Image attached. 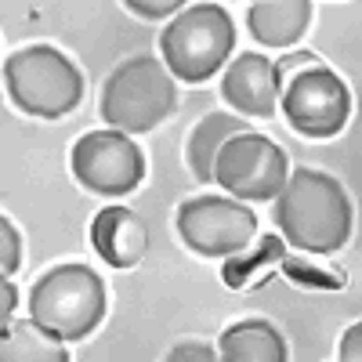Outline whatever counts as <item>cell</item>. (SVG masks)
I'll return each instance as SVG.
<instances>
[{"label":"cell","instance_id":"cell-23","mask_svg":"<svg viewBox=\"0 0 362 362\" xmlns=\"http://www.w3.org/2000/svg\"><path fill=\"white\" fill-rule=\"evenodd\" d=\"M15 308H18V290L11 286V276H4V272H0V322L11 319Z\"/></svg>","mask_w":362,"mask_h":362},{"label":"cell","instance_id":"cell-19","mask_svg":"<svg viewBox=\"0 0 362 362\" xmlns=\"http://www.w3.org/2000/svg\"><path fill=\"white\" fill-rule=\"evenodd\" d=\"M124 4H127V11H134L138 18L156 22V18H170V15H177L181 8L189 4V0H124Z\"/></svg>","mask_w":362,"mask_h":362},{"label":"cell","instance_id":"cell-4","mask_svg":"<svg viewBox=\"0 0 362 362\" xmlns=\"http://www.w3.org/2000/svg\"><path fill=\"white\" fill-rule=\"evenodd\" d=\"M4 87L15 109L40 119L69 116L83 102V73L51 44H29L4 58Z\"/></svg>","mask_w":362,"mask_h":362},{"label":"cell","instance_id":"cell-18","mask_svg":"<svg viewBox=\"0 0 362 362\" xmlns=\"http://www.w3.org/2000/svg\"><path fill=\"white\" fill-rule=\"evenodd\" d=\"M18 264H22V235L4 214H0V272L15 276Z\"/></svg>","mask_w":362,"mask_h":362},{"label":"cell","instance_id":"cell-2","mask_svg":"<svg viewBox=\"0 0 362 362\" xmlns=\"http://www.w3.org/2000/svg\"><path fill=\"white\" fill-rule=\"evenodd\" d=\"M105 283L87 264H54L29 290V319L62 344L95 334L105 319Z\"/></svg>","mask_w":362,"mask_h":362},{"label":"cell","instance_id":"cell-6","mask_svg":"<svg viewBox=\"0 0 362 362\" xmlns=\"http://www.w3.org/2000/svg\"><path fill=\"white\" fill-rule=\"evenodd\" d=\"M286 174H290L286 153L257 131L232 134L214 156V181L232 199H243V203L276 199Z\"/></svg>","mask_w":362,"mask_h":362},{"label":"cell","instance_id":"cell-12","mask_svg":"<svg viewBox=\"0 0 362 362\" xmlns=\"http://www.w3.org/2000/svg\"><path fill=\"white\" fill-rule=\"evenodd\" d=\"M312 0H250V37L261 47H293L308 33Z\"/></svg>","mask_w":362,"mask_h":362},{"label":"cell","instance_id":"cell-10","mask_svg":"<svg viewBox=\"0 0 362 362\" xmlns=\"http://www.w3.org/2000/svg\"><path fill=\"white\" fill-rule=\"evenodd\" d=\"M221 98L239 112V116H276L279 109V87H276V69H272V58L247 51L232 58V66L225 69L221 80Z\"/></svg>","mask_w":362,"mask_h":362},{"label":"cell","instance_id":"cell-11","mask_svg":"<svg viewBox=\"0 0 362 362\" xmlns=\"http://www.w3.org/2000/svg\"><path fill=\"white\" fill-rule=\"evenodd\" d=\"M90 243L109 268H134L148 250V228L131 206H102L90 221Z\"/></svg>","mask_w":362,"mask_h":362},{"label":"cell","instance_id":"cell-13","mask_svg":"<svg viewBox=\"0 0 362 362\" xmlns=\"http://www.w3.org/2000/svg\"><path fill=\"white\" fill-rule=\"evenodd\" d=\"M286 355L290 348L283 334L264 319L232 322L218 341V358L225 362H286Z\"/></svg>","mask_w":362,"mask_h":362},{"label":"cell","instance_id":"cell-9","mask_svg":"<svg viewBox=\"0 0 362 362\" xmlns=\"http://www.w3.org/2000/svg\"><path fill=\"white\" fill-rule=\"evenodd\" d=\"M177 235L199 257H228L257 239V214L243 199L196 196L177 206Z\"/></svg>","mask_w":362,"mask_h":362},{"label":"cell","instance_id":"cell-20","mask_svg":"<svg viewBox=\"0 0 362 362\" xmlns=\"http://www.w3.org/2000/svg\"><path fill=\"white\" fill-rule=\"evenodd\" d=\"M322 58L312 54V51H290L286 58H279V62H272V69H276V87H283L290 76H297L300 69H308V66H319Z\"/></svg>","mask_w":362,"mask_h":362},{"label":"cell","instance_id":"cell-3","mask_svg":"<svg viewBox=\"0 0 362 362\" xmlns=\"http://www.w3.org/2000/svg\"><path fill=\"white\" fill-rule=\"evenodd\" d=\"M174 109H177L174 76L153 54H134L127 62H119L109 73L98 98L102 119L124 134L156 131Z\"/></svg>","mask_w":362,"mask_h":362},{"label":"cell","instance_id":"cell-15","mask_svg":"<svg viewBox=\"0 0 362 362\" xmlns=\"http://www.w3.org/2000/svg\"><path fill=\"white\" fill-rule=\"evenodd\" d=\"M0 362H69V351L33 319H4L0 322Z\"/></svg>","mask_w":362,"mask_h":362},{"label":"cell","instance_id":"cell-5","mask_svg":"<svg viewBox=\"0 0 362 362\" xmlns=\"http://www.w3.org/2000/svg\"><path fill=\"white\" fill-rule=\"evenodd\" d=\"M235 47V25L221 4H192L177 11L160 33L163 66L181 83H203L214 76Z\"/></svg>","mask_w":362,"mask_h":362},{"label":"cell","instance_id":"cell-17","mask_svg":"<svg viewBox=\"0 0 362 362\" xmlns=\"http://www.w3.org/2000/svg\"><path fill=\"white\" fill-rule=\"evenodd\" d=\"M283 272L293 279V283H300L305 290H319V286H326V290H341L344 286V276H334V272H322V268H315L312 261H300V257H286L283 254Z\"/></svg>","mask_w":362,"mask_h":362},{"label":"cell","instance_id":"cell-16","mask_svg":"<svg viewBox=\"0 0 362 362\" xmlns=\"http://www.w3.org/2000/svg\"><path fill=\"white\" fill-rule=\"evenodd\" d=\"M283 254H286L283 250V235H264L261 243H254V239H250V250L243 247V250L228 254V261L221 264V279L232 290H243V286L254 283L257 272H264L268 264L283 261Z\"/></svg>","mask_w":362,"mask_h":362},{"label":"cell","instance_id":"cell-21","mask_svg":"<svg viewBox=\"0 0 362 362\" xmlns=\"http://www.w3.org/2000/svg\"><path fill=\"white\" fill-rule=\"evenodd\" d=\"M218 351L206 344H177L167 351V362H214Z\"/></svg>","mask_w":362,"mask_h":362},{"label":"cell","instance_id":"cell-1","mask_svg":"<svg viewBox=\"0 0 362 362\" xmlns=\"http://www.w3.org/2000/svg\"><path fill=\"white\" fill-rule=\"evenodd\" d=\"M272 218L279 235L305 254H337L351 239V199L344 185L315 167H297L276 192Z\"/></svg>","mask_w":362,"mask_h":362},{"label":"cell","instance_id":"cell-7","mask_svg":"<svg viewBox=\"0 0 362 362\" xmlns=\"http://www.w3.org/2000/svg\"><path fill=\"white\" fill-rule=\"evenodd\" d=\"M69 170L80 189L116 199L141 185L145 153H141V145H134L131 134L116 131V127L87 131L83 138H76L73 153H69Z\"/></svg>","mask_w":362,"mask_h":362},{"label":"cell","instance_id":"cell-22","mask_svg":"<svg viewBox=\"0 0 362 362\" xmlns=\"http://www.w3.org/2000/svg\"><path fill=\"white\" fill-rule=\"evenodd\" d=\"M358 355H362V326L351 322V326H348V334L341 337V351H337V358H341V362H358Z\"/></svg>","mask_w":362,"mask_h":362},{"label":"cell","instance_id":"cell-8","mask_svg":"<svg viewBox=\"0 0 362 362\" xmlns=\"http://www.w3.org/2000/svg\"><path fill=\"white\" fill-rule=\"evenodd\" d=\"M286 124L305 138H334L351 116V90L326 62L300 69L279 87Z\"/></svg>","mask_w":362,"mask_h":362},{"label":"cell","instance_id":"cell-14","mask_svg":"<svg viewBox=\"0 0 362 362\" xmlns=\"http://www.w3.org/2000/svg\"><path fill=\"white\" fill-rule=\"evenodd\" d=\"M239 131H250L247 127V116H232V112H206L199 124L192 127L189 141H185V160H189V170L196 181H214V156L218 148L239 134Z\"/></svg>","mask_w":362,"mask_h":362}]
</instances>
